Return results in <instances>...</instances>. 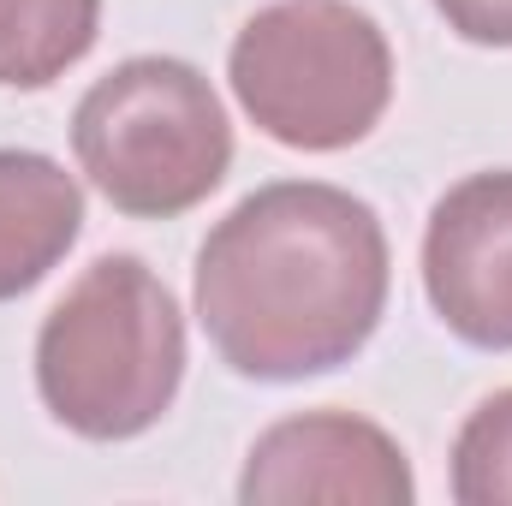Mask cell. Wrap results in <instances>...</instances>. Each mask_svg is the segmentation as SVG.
Here are the masks:
<instances>
[{"instance_id": "obj_5", "label": "cell", "mask_w": 512, "mask_h": 506, "mask_svg": "<svg viewBox=\"0 0 512 506\" xmlns=\"http://www.w3.org/2000/svg\"><path fill=\"white\" fill-rule=\"evenodd\" d=\"M245 506H411L417 477L382 423L358 411H298L262 429L239 477Z\"/></svg>"}, {"instance_id": "obj_1", "label": "cell", "mask_w": 512, "mask_h": 506, "mask_svg": "<svg viewBox=\"0 0 512 506\" xmlns=\"http://www.w3.org/2000/svg\"><path fill=\"white\" fill-rule=\"evenodd\" d=\"M382 215L322 179L251 191L197 251V322L227 370L304 381L352 364L387 310Z\"/></svg>"}, {"instance_id": "obj_8", "label": "cell", "mask_w": 512, "mask_h": 506, "mask_svg": "<svg viewBox=\"0 0 512 506\" xmlns=\"http://www.w3.org/2000/svg\"><path fill=\"white\" fill-rule=\"evenodd\" d=\"M102 36V0H0V90H48Z\"/></svg>"}, {"instance_id": "obj_4", "label": "cell", "mask_w": 512, "mask_h": 506, "mask_svg": "<svg viewBox=\"0 0 512 506\" xmlns=\"http://www.w3.org/2000/svg\"><path fill=\"white\" fill-rule=\"evenodd\" d=\"M72 149L120 215L173 221L221 191L233 167V126L215 84L191 60L137 54L84 90Z\"/></svg>"}, {"instance_id": "obj_9", "label": "cell", "mask_w": 512, "mask_h": 506, "mask_svg": "<svg viewBox=\"0 0 512 506\" xmlns=\"http://www.w3.org/2000/svg\"><path fill=\"white\" fill-rule=\"evenodd\" d=\"M453 501L512 506V387L489 393L453 441Z\"/></svg>"}, {"instance_id": "obj_3", "label": "cell", "mask_w": 512, "mask_h": 506, "mask_svg": "<svg viewBox=\"0 0 512 506\" xmlns=\"http://www.w3.org/2000/svg\"><path fill=\"white\" fill-rule=\"evenodd\" d=\"M227 78L262 137L334 155L382 126L393 48L352 0H274L233 36Z\"/></svg>"}, {"instance_id": "obj_10", "label": "cell", "mask_w": 512, "mask_h": 506, "mask_svg": "<svg viewBox=\"0 0 512 506\" xmlns=\"http://www.w3.org/2000/svg\"><path fill=\"white\" fill-rule=\"evenodd\" d=\"M435 12L477 48H512V0H435Z\"/></svg>"}, {"instance_id": "obj_6", "label": "cell", "mask_w": 512, "mask_h": 506, "mask_svg": "<svg viewBox=\"0 0 512 506\" xmlns=\"http://www.w3.org/2000/svg\"><path fill=\"white\" fill-rule=\"evenodd\" d=\"M423 292L477 352H512V167L459 179L423 233Z\"/></svg>"}, {"instance_id": "obj_7", "label": "cell", "mask_w": 512, "mask_h": 506, "mask_svg": "<svg viewBox=\"0 0 512 506\" xmlns=\"http://www.w3.org/2000/svg\"><path fill=\"white\" fill-rule=\"evenodd\" d=\"M84 233L78 179L42 149H0V304L60 268Z\"/></svg>"}, {"instance_id": "obj_2", "label": "cell", "mask_w": 512, "mask_h": 506, "mask_svg": "<svg viewBox=\"0 0 512 506\" xmlns=\"http://www.w3.org/2000/svg\"><path fill=\"white\" fill-rule=\"evenodd\" d=\"M185 381V316L137 256H96L42 316L36 393L84 441H131L167 417Z\"/></svg>"}]
</instances>
